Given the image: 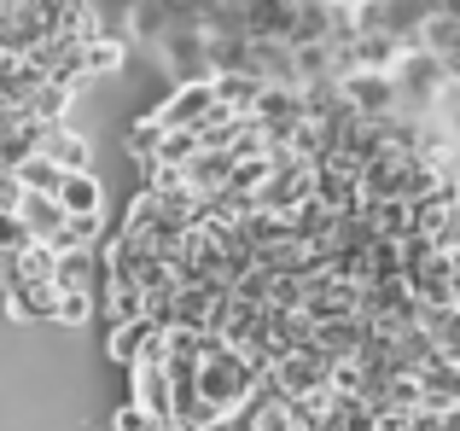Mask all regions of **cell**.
<instances>
[{"instance_id":"1","label":"cell","mask_w":460,"mask_h":431,"mask_svg":"<svg viewBox=\"0 0 460 431\" xmlns=\"http://www.w3.org/2000/svg\"><path fill=\"white\" fill-rule=\"evenodd\" d=\"M257 391V367L239 350H227L222 339H204V362H199V402L216 414V420H239Z\"/></svg>"},{"instance_id":"2","label":"cell","mask_w":460,"mask_h":431,"mask_svg":"<svg viewBox=\"0 0 460 431\" xmlns=\"http://www.w3.org/2000/svg\"><path fill=\"white\" fill-rule=\"evenodd\" d=\"M128 402H135L140 414L157 426V431H169L175 426V391H169V374L157 362H140V367H128Z\"/></svg>"},{"instance_id":"3","label":"cell","mask_w":460,"mask_h":431,"mask_svg":"<svg viewBox=\"0 0 460 431\" xmlns=\"http://www.w3.org/2000/svg\"><path fill=\"white\" fill-rule=\"evenodd\" d=\"M210 111H216V82H175V93H169L152 117L164 128H199Z\"/></svg>"},{"instance_id":"4","label":"cell","mask_w":460,"mask_h":431,"mask_svg":"<svg viewBox=\"0 0 460 431\" xmlns=\"http://www.w3.org/2000/svg\"><path fill=\"white\" fill-rule=\"evenodd\" d=\"M58 210L65 216H105V187L93 170H65L58 175Z\"/></svg>"},{"instance_id":"5","label":"cell","mask_w":460,"mask_h":431,"mask_svg":"<svg viewBox=\"0 0 460 431\" xmlns=\"http://www.w3.org/2000/svg\"><path fill=\"white\" fill-rule=\"evenodd\" d=\"M41 158L53 163V170H88L93 146H88V135H76L70 123H47L41 128Z\"/></svg>"},{"instance_id":"6","label":"cell","mask_w":460,"mask_h":431,"mask_svg":"<svg viewBox=\"0 0 460 431\" xmlns=\"http://www.w3.org/2000/svg\"><path fill=\"white\" fill-rule=\"evenodd\" d=\"M152 339H157V327L146 315H140V321H117V327L105 332V356H111L117 367H140L146 350H152Z\"/></svg>"},{"instance_id":"7","label":"cell","mask_w":460,"mask_h":431,"mask_svg":"<svg viewBox=\"0 0 460 431\" xmlns=\"http://www.w3.org/2000/svg\"><path fill=\"white\" fill-rule=\"evenodd\" d=\"M216 82V105H222L227 117H251L262 100V82L257 76H210Z\"/></svg>"},{"instance_id":"8","label":"cell","mask_w":460,"mask_h":431,"mask_svg":"<svg viewBox=\"0 0 460 431\" xmlns=\"http://www.w3.org/2000/svg\"><path fill=\"white\" fill-rule=\"evenodd\" d=\"M128 65V47L123 41H111V35H93L88 47H82V76H111V70H123Z\"/></svg>"},{"instance_id":"9","label":"cell","mask_w":460,"mask_h":431,"mask_svg":"<svg viewBox=\"0 0 460 431\" xmlns=\"http://www.w3.org/2000/svg\"><path fill=\"white\" fill-rule=\"evenodd\" d=\"M157 140H164V123L157 117H140V123H128V135H123V146H128V158L146 170L152 163V152H157Z\"/></svg>"},{"instance_id":"10","label":"cell","mask_w":460,"mask_h":431,"mask_svg":"<svg viewBox=\"0 0 460 431\" xmlns=\"http://www.w3.org/2000/svg\"><path fill=\"white\" fill-rule=\"evenodd\" d=\"M12 175H18V187H23V193H58V175H65V170H53V163H47L41 152H35V158H23Z\"/></svg>"},{"instance_id":"11","label":"cell","mask_w":460,"mask_h":431,"mask_svg":"<svg viewBox=\"0 0 460 431\" xmlns=\"http://www.w3.org/2000/svg\"><path fill=\"white\" fill-rule=\"evenodd\" d=\"M88 315H93V297H76V292H58V327H88Z\"/></svg>"},{"instance_id":"12","label":"cell","mask_w":460,"mask_h":431,"mask_svg":"<svg viewBox=\"0 0 460 431\" xmlns=\"http://www.w3.org/2000/svg\"><path fill=\"white\" fill-rule=\"evenodd\" d=\"M111 431H157V426H152V420H146V414H140V409H135V402H123V409H117V414H111Z\"/></svg>"}]
</instances>
